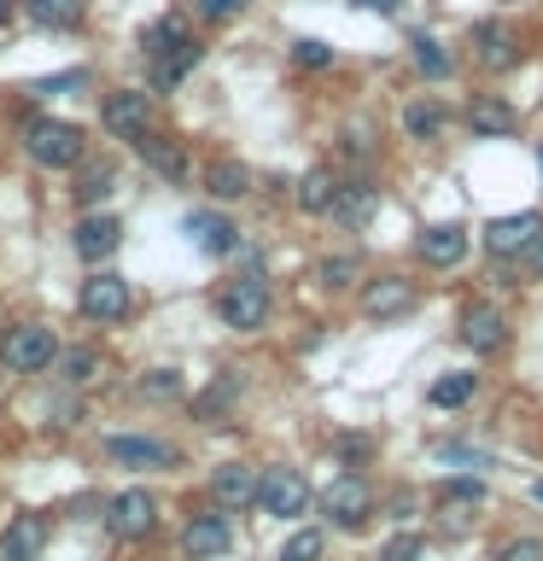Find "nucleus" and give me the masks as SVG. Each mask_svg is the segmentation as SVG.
<instances>
[{"label": "nucleus", "mask_w": 543, "mask_h": 561, "mask_svg": "<svg viewBox=\"0 0 543 561\" xmlns=\"http://www.w3.org/2000/svg\"><path fill=\"white\" fill-rule=\"evenodd\" d=\"M24 152L42 170H70V164H82L88 140H82L77 123H65V117H30L24 123Z\"/></svg>", "instance_id": "f257e3e1"}, {"label": "nucleus", "mask_w": 543, "mask_h": 561, "mask_svg": "<svg viewBox=\"0 0 543 561\" xmlns=\"http://www.w3.org/2000/svg\"><path fill=\"white\" fill-rule=\"evenodd\" d=\"M257 508L275 520H298L310 508V480L298 468H269L257 473Z\"/></svg>", "instance_id": "f03ea898"}, {"label": "nucleus", "mask_w": 543, "mask_h": 561, "mask_svg": "<svg viewBox=\"0 0 543 561\" xmlns=\"http://www.w3.org/2000/svg\"><path fill=\"white\" fill-rule=\"evenodd\" d=\"M217 316L228 328H240V333H252L269 322V287H263L257 275H240V280H228V287L217 293Z\"/></svg>", "instance_id": "7ed1b4c3"}, {"label": "nucleus", "mask_w": 543, "mask_h": 561, "mask_svg": "<svg viewBox=\"0 0 543 561\" xmlns=\"http://www.w3.org/2000/svg\"><path fill=\"white\" fill-rule=\"evenodd\" d=\"M53 357H59V345H53V328H42V322H24L0 340V363H7L12 375H42Z\"/></svg>", "instance_id": "20e7f679"}, {"label": "nucleus", "mask_w": 543, "mask_h": 561, "mask_svg": "<svg viewBox=\"0 0 543 561\" xmlns=\"http://www.w3.org/2000/svg\"><path fill=\"white\" fill-rule=\"evenodd\" d=\"M77 310L88 316V322H123V316H129V280L112 275V270L88 275L82 293H77Z\"/></svg>", "instance_id": "39448f33"}, {"label": "nucleus", "mask_w": 543, "mask_h": 561, "mask_svg": "<svg viewBox=\"0 0 543 561\" xmlns=\"http://www.w3.org/2000/svg\"><path fill=\"white\" fill-rule=\"evenodd\" d=\"M105 526H112V538H147L158 526V503L147 497V491H117L112 508H105Z\"/></svg>", "instance_id": "423d86ee"}, {"label": "nucleus", "mask_w": 543, "mask_h": 561, "mask_svg": "<svg viewBox=\"0 0 543 561\" xmlns=\"http://www.w3.org/2000/svg\"><path fill=\"white\" fill-rule=\"evenodd\" d=\"M322 508L333 515V526H362L368 508H374V491H368V480H357V473H339V480L322 491Z\"/></svg>", "instance_id": "0eeeda50"}, {"label": "nucleus", "mask_w": 543, "mask_h": 561, "mask_svg": "<svg viewBox=\"0 0 543 561\" xmlns=\"http://www.w3.org/2000/svg\"><path fill=\"white\" fill-rule=\"evenodd\" d=\"M100 117H105V129H112L117 140H135V135L152 129V105H147V94H135V88H117V94H105Z\"/></svg>", "instance_id": "6e6552de"}, {"label": "nucleus", "mask_w": 543, "mask_h": 561, "mask_svg": "<svg viewBox=\"0 0 543 561\" xmlns=\"http://www.w3.org/2000/svg\"><path fill=\"white\" fill-rule=\"evenodd\" d=\"M538 217L532 210H515V217H490L485 222V252L490 257H515V252H525V245H532V234H538Z\"/></svg>", "instance_id": "1a4fd4ad"}, {"label": "nucleus", "mask_w": 543, "mask_h": 561, "mask_svg": "<svg viewBox=\"0 0 543 561\" xmlns=\"http://www.w3.org/2000/svg\"><path fill=\"white\" fill-rule=\"evenodd\" d=\"M502 340H508V322H502L497 305H467L462 310V345L467 351L490 357V351H502Z\"/></svg>", "instance_id": "9d476101"}, {"label": "nucleus", "mask_w": 543, "mask_h": 561, "mask_svg": "<svg viewBox=\"0 0 543 561\" xmlns=\"http://www.w3.org/2000/svg\"><path fill=\"white\" fill-rule=\"evenodd\" d=\"M228 543H234V533H228V515H193L182 526V550L193 561H217Z\"/></svg>", "instance_id": "9b49d317"}, {"label": "nucleus", "mask_w": 543, "mask_h": 561, "mask_svg": "<svg viewBox=\"0 0 543 561\" xmlns=\"http://www.w3.org/2000/svg\"><path fill=\"white\" fill-rule=\"evenodd\" d=\"M409 305H415V293H409V280H403V275H380V280H368V287H362V316H374V322L403 316Z\"/></svg>", "instance_id": "f8f14e48"}, {"label": "nucleus", "mask_w": 543, "mask_h": 561, "mask_svg": "<svg viewBox=\"0 0 543 561\" xmlns=\"http://www.w3.org/2000/svg\"><path fill=\"white\" fill-rule=\"evenodd\" d=\"M210 497H217L222 508H245V503H257V468H245V462H222L217 473H210Z\"/></svg>", "instance_id": "ddd939ff"}, {"label": "nucleus", "mask_w": 543, "mask_h": 561, "mask_svg": "<svg viewBox=\"0 0 543 561\" xmlns=\"http://www.w3.org/2000/svg\"><path fill=\"white\" fill-rule=\"evenodd\" d=\"M182 228L193 234V245H199V252H210V257H222V252H234V245H240V228L228 222V217H217V210H193Z\"/></svg>", "instance_id": "4468645a"}, {"label": "nucleus", "mask_w": 543, "mask_h": 561, "mask_svg": "<svg viewBox=\"0 0 543 561\" xmlns=\"http://www.w3.org/2000/svg\"><path fill=\"white\" fill-rule=\"evenodd\" d=\"M420 257L432 263V270H455V263L467 257V228L462 222H438L420 234Z\"/></svg>", "instance_id": "2eb2a0df"}, {"label": "nucleus", "mask_w": 543, "mask_h": 561, "mask_svg": "<svg viewBox=\"0 0 543 561\" xmlns=\"http://www.w3.org/2000/svg\"><path fill=\"white\" fill-rule=\"evenodd\" d=\"M77 257H88V263H100V257H112L117 245H123V222L117 217H82L77 222Z\"/></svg>", "instance_id": "dca6fc26"}, {"label": "nucleus", "mask_w": 543, "mask_h": 561, "mask_svg": "<svg viewBox=\"0 0 543 561\" xmlns=\"http://www.w3.org/2000/svg\"><path fill=\"white\" fill-rule=\"evenodd\" d=\"M105 456L123 468H170L175 462V450L164 438H105Z\"/></svg>", "instance_id": "f3484780"}, {"label": "nucleus", "mask_w": 543, "mask_h": 561, "mask_svg": "<svg viewBox=\"0 0 543 561\" xmlns=\"http://www.w3.org/2000/svg\"><path fill=\"white\" fill-rule=\"evenodd\" d=\"M135 152L147 158V164H152L158 175H170V182H182V175H187V152L175 147L170 135H158V129H147V135H135Z\"/></svg>", "instance_id": "a211bd4d"}, {"label": "nucleus", "mask_w": 543, "mask_h": 561, "mask_svg": "<svg viewBox=\"0 0 543 561\" xmlns=\"http://www.w3.org/2000/svg\"><path fill=\"white\" fill-rule=\"evenodd\" d=\"M42 543H47V520L42 515H18L7 526V538H0V561H30Z\"/></svg>", "instance_id": "6ab92c4d"}, {"label": "nucleus", "mask_w": 543, "mask_h": 561, "mask_svg": "<svg viewBox=\"0 0 543 561\" xmlns=\"http://www.w3.org/2000/svg\"><path fill=\"white\" fill-rule=\"evenodd\" d=\"M473 53H480V65H485V70H508V65L520 59L515 35H508L502 24H480V30H473Z\"/></svg>", "instance_id": "aec40b11"}, {"label": "nucleus", "mask_w": 543, "mask_h": 561, "mask_svg": "<svg viewBox=\"0 0 543 561\" xmlns=\"http://www.w3.org/2000/svg\"><path fill=\"white\" fill-rule=\"evenodd\" d=\"M205 187H210V199H245L252 193V170L240 164V158H217V164L205 170Z\"/></svg>", "instance_id": "412c9836"}, {"label": "nucleus", "mask_w": 543, "mask_h": 561, "mask_svg": "<svg viewBox=\"0 0 543 561\" xmlns=\"http://www.w3.org/2000/svg\"><path fill=\"white\" fill-rule=\"evenodd\" d=\"M467 123H473V135L497 140V135H508V129H515V105H508V100H497V94H480V100L467 105Z\"/></svg>", "instance_id": "4be33fe9"}, {"label": "nucleus", "mask_w": 543, "mask_h": 561, "mask_svg": "<svg viewBox=\"0 0 543 561\" xmlns=\"http://www.w3.org/2000/svg\"><path fill=\"white\" fill-rule=\"evenodd\" d=\"M333 217H339L345 228H362L368 217H374V182H345L339 193H333Z\"/></svg>", "instance_id": "5701e85b"}, {"label": "nucleus", "mask_w": 543, "mask_h": 561, "mask_svg": "<svg viewBox=\"0 0 543 561\" xmlns=\"http://www.w3.org/2000/svg\"><path fill=\"white\" fill-rule=\"evenodd\" d=\"M193 42V35H187V18H158V24L147 30V35H140V47H147V59H170V53H182Z\"/></svg>", "instance_id": "b1692460"}, {"label": "nucleus", "mask_w": 543, "mask_h": 561, "mask_svg": "<svg viewBox=\"0 0 543 561\" xmlns=\"http://www.w3.org/2000/svg\"><path fill=\"white\" fill-rule=\"evenodd\" d=\"M24 12H30L42 30H70V24H82V0H24Z\"/></svg>", "instance_id": "393cba45"}, {"label": "nucleus", "mask_w": 543, "mask_h": 561, "mask_svg": "<svg viewBox=\"0 0 543 561\" xmlns=\"http://www.w3.org/2000/svg\"><path fill=\"white\" fill-rule=\"evenodd\" d=\"M333 193H339V182H333L327 170H310L304 182H298V210H310V217H322V210H333Z\"/></svg>", "instance_id": "a878e982"}, {"label": "nucleus", "mask_w": 543, "mask_h": 561, "mask_svg": "<svg viewBox=\"0 0 543 561\" xmlns=\"http://www.w3.org/2000/svg\"><path fill=\"white\" fill-rule=\"evenodd\" d=\"M112 187H117V170H112V164H94V170L77 175V199H82L88 210H94L100 199H112Z\"/></svg>", "instance_id": "bb28decb"}, {"label": "nucleus", "mask_w": 543, "mask_h": 561, "mask_svg": "<svg viewBox=\"0 0 543 561\" xmlns=\"http://www.w3.org/2000/svg\"><path fill=\"white\" fill-rule=\"evenodd\" d=\"M193 65H199V42H187L182 53H170V59H152V82H158V88H175Z\"/></svg>", "instance_id": "cd10ccee"}, {"label": "nucleus", "mask_w": 543, "mask_h": 561, "mask_svg": "<svg viewBox=\"0 0 543 561\" xmlns=\"http://www.w3.org/2000/svg\"><path fill=\"white\" fill-rule=\"evenodd\" d=\"M322 550H327V538L315 533V526H304V533H292L280 543V561H322Z\"/></svg>", "instance_id": "c85d7f7f"}, {"label": "nucleus", "mask_w": 543, "mask_h": 561, "mask_svg": "<svg viewBox=\"0 0 543 561\" xmlns=\"http://www.w3.org/2000/svg\"><path fill=\"white\" fill-rule=\"evenodd\" d=\"M438 410H455V403H467L473 398V375H444V380H432V392H427Z\"/></svg>", "instance_id": "c756f323"}, {"label": "nucleus", "mask_w": 543, "mask_h": 561, "mask_svg": "<svg viewBox=\"0 0 543 561\" xmlns=\"http://www.w3.org/2000/svg\"><path fill=\"white\" fill-rule=\"evenodd\" d=\"M415 65H420V77H450V53L432 35H415Z\"/></svg>", "instance_id": "7c9ffc66"}, {"label": "nucleus", "mask_w": 543, "mask_h": 561, "mask_svg": "<svg viewBox=\"0 0 543 561\" xmlns=\"http://www.w3.org/2000/svg\"><path fill=\"white\" fill-rule=\"evenodd\" d=\"M59 375H65L70 386H82V380L100 375V357H94V351H65V357H59Z\"/></svg>", "instance_id": "2f4dec72"}, {"label": "nucleus", "mask_w": 543, "mask_h": 561, "mask_svg": "<svg viewBox=\"0 0 543 561\" xmlns=\"http://www.w3.org/2000/svg\"><path fill=\"white\" fill-rule=\"evenodd\" d=\"M438 123H444V112H438V105H409V112H403V129L409 135H438Z\"/></svg>", "instance_id": "473e14b6"}, {"label": "nucleus", "mask_w": 543, "mask_h": 561, "mask_svg": "<svg viewBox=\"0 0 543 561\" xmlns=\"http://www.w3.org/2000/svg\"><path fill=\"white\" fill-rule=\"evenodd\" d=\"M292 59L304 65V70H327V65H333V47H327V42H310V35H304V42L292 47Z\"/></svg>", "instance_id": "72a5a7b5"}, {"label": "nucleus", "mask_w": 543, "mask_h": 561, "mask_svg": "<svg viewBox=\"0 0 543 561\" xmlns=\"http://www.w3.org/2000/svg\"><path fill=\"white\" fill-rule=\"evenodd\" d=\"M350 280H357V257H327L322 263V287L339 293V287H350Z\"/></svg>", "instance_id": "f704fd0d"}, {"label": "nucleus", "mask_w": 543, "mask_h": 561, "mask_svg": "<svg viewBox=\"0 0 543 561\" xmlns=\"http://www.w3.org/2000/svg\"><path fill=\"white\" fill-rule=\"evenodd\" d=\"M444 503H473V508H480L485 503V485L480 480H450L444 485Z\"/></svg>", "instance_id": "c9c22d12"}, {"label": "nucleus", "mask_w": 543, "mask_h": 561, "mask_svg": "<svg viewBox=\"0 0 543 561\" xmlns=\"http://www.w3.org/2000/svg\"><path fill=\"white\" fill-rule=\"evenodd\" d=\"M415 556H420V538H415V533H403V538L385 543V556H380V561H415Z\"/></svg>", "instance_id": "e433bc0d"}, {"label": "nucleus", "mask_w": 543, "mask_h": 561, "mask_svg": "<svg viewBox=\"0 0 543 561\" xmlns=\"http://www.w3.org/2000/svg\"><path fill=\"white\" fill-rule=\"evenodd\" d=\"M140 392H152V398H175V392H182V380H175L170 368H158L152 380H140Z\"/></svg>", "instance_id": "4c0bfd02"}, {"label": "nucleus", "mask_w": 543, "mask_h": 561, "mask_svg": "<svg viewBox=\"0 0 543 561\" xmlns=\"http://www.w3.org/2000/svg\"><path fill=\"white\" fill-rule=\"evenodd\" d=\"M497 561H543V543H538V538H515Z\"/></svg>", "instance_id": "58836bf2"}, {"label": "nucleus", "mask_w": 543, "mask_h": 561, "mask_svg": "<svg viewBox=\"0 0 543 561\" xmlns=\"http://www.w3.org/2000/svg\"><path fill=\"white\" fill-rule=\"evenodd\" d=\"M88 82V70H65V77H53V82H42L35 94H70V88H82Z\"/></svg>", "instance_id": "ea45409f"}, {"label": "nucleus", "mask_w": 543, "mask_h": 561, "mask_svg": "<svg viewBox=\"0 0 543 561\" xmlns=\"http://www.w3.org/2000/svg\"><path fill=\"white\" fill-rule=\"evenodd\" d=\"M240 7H245V0H199V12H205V18H234Z\"/></svg>", "instance_id": "a19ab883"}, {"label": "nucleus", "mask_w": 543, "mask_h": 561, "mask_svg": "<svg viewBox=\"0 0 543 561\" xmlns=\"http://www.w3.org/2000/svg\"><path fill=\"white\" fill-rule=\"evenodd\" d=\"M525 257H532V270L543 275V228H538V234H532V245H525Z\"/></svg>", "instance_id": "79ce46f5"}, {"label": "nucleus", "mask_w": 543, "mask_h": 561, "mask_svg": "<svg viewBox=\"0 0 543 561\" xmlns=\"http://www.w3.org/2000/svg\"><path fill=\"white\" fill-rule=\"evenodd\" d=\"M357 7H368V12H380V18H385V12H397V0H357Z\"/></svg>", "instance_id": "37998d69"}, {"label": "nucleus", "mask_w": 543, "mask_h": 561, "mask_svg": "<svg viewBox=\"0 0 543 561\" xmlns=\"http://www.w3.org/2000/svg\"><path fill=\"white\" fill-rule=\"evenodd\" d=\"M12 18H18V7H12V0H0V30H7Z\"/></svg>", "instance_id": "c03bdc74"}, {"label": "nucleus", "mask_w": 543, "mask_h": 561, "mask_svg": "<svg viewBox=\"0 0 543 561\" xmlns=\"http://www.w3.org/2000/svg\"><path fill=\"white\" fill-rule=\"evenodd\" d=\"M532 497H538V503H543V480H538V485H532Z\"/></svg>", "instance_id": "a18cd8bd"}, {"label": "nucleus", "mask_w": 543, "mask_h": 561, "mask_svg": "<svg viewBox=\"0 0 543 561\" xmlns=\"http://www.w3.org/2000/svg\"><path fill=\"white\" fill-rule=\"evenodd\" d=\"M538 175H543V152H538Z\"/></svg>", "instance_id": "49530a36"}]
</instances>
